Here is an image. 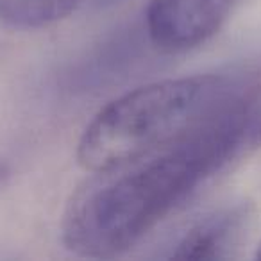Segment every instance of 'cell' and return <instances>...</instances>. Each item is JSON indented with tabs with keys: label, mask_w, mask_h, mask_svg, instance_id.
<instances>
[{
	"label": "cell",
	"mask_w": 261,
	"mask_h": 261,
	"mask_svg": "<svg viewBox=\"0 0 261 261\" xmlns=\"http://www.w3.org/2000/svg\"><path fill=\"white\" fill-rule=\"evenodd\" d=\"M261 145V90H243L206 123L160 152L97 172L72 195L61 238L81 257L135 247L202 182Z\"/></svg>",
	"instance_id": "cell-1"
},
{
	"label": "cell",
	"mask_w": 261,
	"mask_h": 261,
	"mask_svg": "<svg viewBox=\"0 0 261 261\" xmlns=\"http://www.w3.org/2000/svg\"><path fill=\"white\" fill-rule=\"evenodd\" d=\"M242 91L217 73L150 83L115 98L93 116L77 145L84 170H113L177 143Z\"/></svg>",
	"instance_id": "cell-2"
},
{
	"label": "cell",
	"mask_w": 261,
	"mask_h": 261,
	"mask_svg": "<svg viewBox=\"0 0 261 261\" xmlns=\"http://www.w3.org/2000/svg\"><path fill=\"white\" fill-rule=\"evenodd\" d=\"M238 0H150L147 31L163 52H186L213 38Z\"/></svg>",
	"instance_id": "cell-3"
},
{
	"label": "cell",
	"mask_w": 261,
	"mask_h": 261,
	"mask_svg": "<svg viewBox=\"0 0 261 261\" xmlns=\"http://www.w3.org/2000/svg\"><path fill=\"white\" fill-rule=\"evenodd\" d=\"M240 211H225L193 225L172 250L175 259H217L225 257L242 224Z\"/></svg>",
	"instance_id": "cell-4"
},
{
	"label": "cell",
	"mask_w": 261,
	"mask_h": 261,
	"mask_svg": "<svg viewBox=\"0 0 261 261\" xmlns=\"http://www.w3.org/2000/svg\"><path fill=\"white\" fill-rule=\"evenodd\" d=\"M84 0H0V22L40 29L72 16Z\"/></svg>",
	"instance_id": "cell-5"
},
{
	"label": "cell",
	"mask_w": 261,
	"mask_h": 261,
	"mask_svg": "<svg viewBox=\"0 0 261 261\" xmlns=\"http://www.w3.org/2000/svg\"><path fill=\"white\" fill-rule=\"evenodd\" d=\"M257 257L261 259V243H259V247H257Z\"/></svg>",
	"instance_id": "cell-6"
}]
</instances>
